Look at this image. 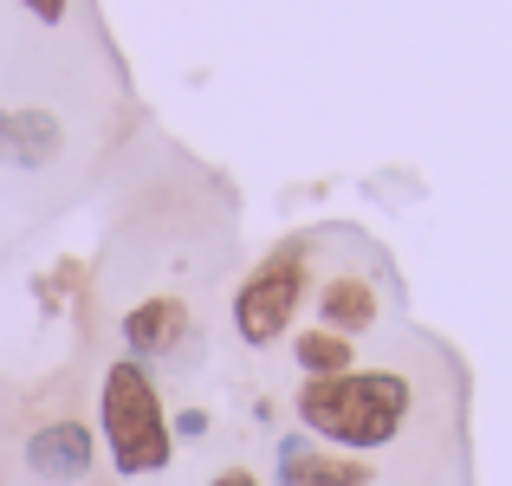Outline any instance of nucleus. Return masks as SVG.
<instances>
[{"label": "nucleus", "mask_w": 512, "mask_h": 486, "mask_svg": "<svg viewBox=\"0 0 512 486\" xmlns=\"http://www.w3.org/2000/svg\"><path fill=\"white\" fill-rule=\"evenodd\" d=\"M292 357H299L305 376H344V370H357V344L338 337V331H325V324H312V331L292 337Z\"/></svg>", "instance_id": "1a4fd4ad"}, {"label": "nucleus", "mask_w": 512, "mask_h": 486, "mask_svg": "<svg viewBox=\"0 0 512 486\" xmlns=\"http://www.w3.org/2000/svg\"><path fill=\"white\" fill-rule=\"evenodd\" d=\"M20 7H26V13H33V20H39V26H59V20H65V13H72V0H20Z\"/></svg>", "instance_id": "9b49d317"}, {"label": "nucleus", "mask_w": 512, "mask_h": 486, "mask_svg": "<svg viewBox=\"0 0 512 486\" xmlns=\"http://www.w3.org/2000/svg\"><path fill=\"white\" fill-rule=\"evenodd\" d=\"M98 428H104V448H111V467L124 480L163 474L175 461V428L163 415V389H156L150 363H137V357H117L111 370H104Z\"/></svg>", "instance_id": "f03ea898"}, {"label": "nucleus", "mask_w": 512, "mask_h": 486, "mask_svg": "<svg viewBox=\"0 0 512 486\" xmlns=\"http://www.w3.org/2000/svg\"><path fill=\"white\" fill-rule=\"evenodd\" d=\"M376 312H383V299H376V286L363 273H331L325 286H318V324L338 337H357L370 331Z\"/></svg>", "instance_id": "0eeeda50"}, {"label": "nucleus", "mask_w": 512, "mask_h": 486, "mask_svg": "<svg viewBox=\"0 0 512 486\" xmlns=\"http://www.w3.org/2000/svg\"><path fill=\"white\" fill-rule=\"evenodd\" d=\"M208 486H260V474H247V467H227V474H214Z\"/></svg>", "instance_id": "f8f14e48"}, {"label": "nucleus", "mask_w": 512, "mask_h": 486, "mask_svg": "<svg viewBox=\"0 0 512 486\" xmlns=\"http://www.w3.org/2000/svg\"><path fill=\"white\" fill-rule=\"evenodd\" d=\"M299 428L338 454H376L409 428L415 415V383L402 370H344V376H305L299 396Z\"/></svg>", "instance_id": "f257e3e1"}, {"label": "nucleus", "mask_w": 512, "mask_h": 486, "mask_svg": "<svg viewBox=\"0 0 512 486\" xmlns=\"http://www.w3.org/2000/svg\"><path fill=\"white\" fill-rule=\"evenodd\" d=\"M273 480H279V486H376V467L363 461V454L325 448V441H312V435L299 428V435L279 441Z\"/></svg>", "instance_id": "20e7f679"}, {"label": "nucleus", "mask_w": 512, "mask_h": 486, "mask_svg": "<svg viewBox=\"0 0 512 486\" xmlns=\"http://www.w3.org/2000/svg\"><path fill=\"white\" fill-rule=\"evenodd\" d=\"M91 461H98V441H91L85 422H65L59 415V422H46V428L26 435V467H33V480H46V486L85 480Z\"/></svg>", "instance_id": "39448f33"}, {"label": "nucleus", "mask_w": 512, "mask_h": 486, "mask_svg": "<svg viewBox=\"0 0 512 486\" xmlns=\"http://www.w3.org/2000/svg\"><path fill=\"white\" fill-rule=\"evenodd\" d=\"M124 344L137 363H156V357H175L188 344V305L182 299H143L124 312Z\"/></svg>", "instance_id": "423d86ee"}, {"label": "nucleus", "mask_w": 512, "mask_h": 486, "mask_svg": "<svg viewBox=\"0 0 512 486\" xmlns=\"http://www.w3.org/2000/svg\"><path fill=\"white\" fill-rule=\"evenodd\" d=\"M65 150V130L52 111H7V130H0V156L13 169H46L52 156Z\"/></svg>", "instance_id": "6e6552de"}, {"label": "nucleus", "mask_w": 512, "mask_h": 486, "mask_svg": "<svg viewBox=\"0 0 512 486\" xmlns=\"http://www.w3.org/2000/svg\"><path fill=\"white\" fill-rule=\"evenodd\" d=\"M0 130H7V111H0Z\"/></svg>", "instance_id": "ddd939ff"}, {"label": "nucleus", "mask_w": 512, "mask_h": 486, "mask_svg": "<svg viewBox=\"0 0 512 486\" xmlns=\"http://www.w3.org/2000/svg\"><path fill=\"white\" fill-rule=\"evenodd\" d=\"M305 292H312V240H286V247L266 253V260L240 279V292H234L240 344H253V350L279 344V337L292 331V318H299Z\"/></svg>", "instance_id": "7ed1b4c3"}, {"label": "nucleus", "mask_w": 512, "mask_h": 486, "mask_svg": "<svg viewBox=\"0 0 512 486\" xmlns=\"http://www.w3.org/2000/svg\"><path fill=\"white\" fill-rule=\"evenodd\" d=\"M169 428H175V441H201V435H208V409H182Z\"/></svg>", "instance_id": "9d476101"}]
</instances>
